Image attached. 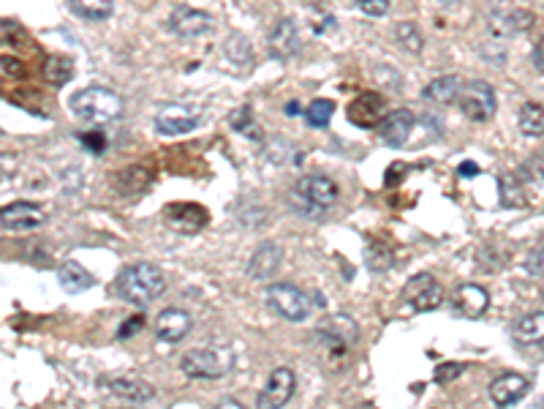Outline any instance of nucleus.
<instances>
[{
  "label": "nucleus",
  "instance_id": "f257e3e1",
  "mask_svg": "<svg viewBox=\"0 0 544 409\" xmlns=\"http://www.w3.org/2000/svg\"><path fill=\"white\" fill-rule=\"evenodd\" d=\"M163 289H167V279H163V271L152 263L126 265L115 279V292L134 305L152 303Z\"/></svg>",
  "mask_w": 544,
  "mask_h": 409
},
{
  "label": "nucleus",
  "instance_id": "f03ea898",
  "mask_svg": "<svg viewBox=\"0 0 544 409\" xmlns=\"http://www.w3.org/2000/svg\"><path fill=\"white\" fill-rule=\"evenodd\" d=\"M69 104H71V113L87 123H109V121L120 118V113H123V98L103 85H90V88L77 90Z\"/></svg>",
  "mask_w": 544,
  "mask_h": 409
},
{
  "label": "nucleus",
  "instance_id": "7ed1b4c3",
  "mask_svg": "<svg viewBox=\"0 0 544 409\" xmlns=\"http://www.w3.org/2000/svg\"><path fill=\"white\" fill-rule=\"evenodd\" d=\"M235 357L224 346H196L183 355L180 369L191 380H221L232 371Z\"/></svg>",
  "mask_w": 544,
  "mask_h": 409
},
{
  "label": "nucleus",
  "instance_id": "20e7f679",
  "mask_svg": "<svg viewBox=\"0 0 544 409\" xmlns=\"http://www.w3.org/2000/svg\"><path fill=\"white\" fill-rule=\"evenodd\" d=\"M264 303L269 312H276L278 317H284L289 322H302L313 314V300L294 284L264 287Z\"/></svg>",
  "mask_w": 544,
  "mask_h": 409
},
{
  "label": "nucleus",
  "instance_id": "39448f33",
  "mask_svg": "<svg viewBox=\"0 0 544 409\" xmlns=\"http://www.w3.org/2000/svg\"><path fill=\"white\" fill-rule=\"evenodd\" d=\"M441 300H444V289H441L439 279L430 273H416L403 287V303L411 312H433V309H439Z\"/></svg>",
  "mask_w": 544,
  "mask_h": 409
},
{
  "label": "nucleus",
  "instance_id": "423d86ee",
  "mask_svg": "<svg viewBox=\"0 0 544 409\" xmlns=\"http://www.w3.org/2000/svg\"><path fill=\"white\" fill-rule=\"evenodd\" d=\"M460 110L466 118L476 121V123H484L496 115V90L493 85H487L482 79H474L463 88V96H460Z\"/></svg>",
  "mask_w": 544,
  "mask_h": 409
},
{
  "label": "nucleus",
  "instance_id": "0eeeda50",
  "mask_svg": "<svg viewBox=\"0 0 544 409\" xmlns=\"http://www.w3.org/2000/svg\"><path fill=\"white\" fill-rule=\"evenodd\" d=\"M294 390H297V374L292 369H286V366L272 369L256 404H259V409H284L294 398Z\"/></svg>",
  "mask_w": 544,
  "mask_h": 409
},
{
  "label": "nucleus",
  "instance_id": "6e6552de",
  "mask_svg": "<svg viewBox=\"0 0 544 409\" xmlns=\"http://www.w3.org/2000/svg\"><path fill=\"white\" fill-rule=\"evenodd\" d=\"M294 194L300 199H305L308 204H313V208L324 211V208H330V204L338 202L341 188H338V183L333 178H326V175H305V178L297 180Z\"/></svg>",
  "mask_w": 544,
  "mask_h": 409
},
{
  "label": "nucleus",
  "instance_id": "1a4fd4ad",
  "mask_svg": "<svg viewBox=\"0 0 544 409\" xmlns=\"http://www.w3.org/2000/svg\"><path fill=\"white\" fill-rule=\"evenodd\" d=\"M155 131L163 137H180L199 126V115L185 104H163L155 113Z\"/></svg>",
  "mask_w": 544,
  "mask_h": 409
},
{
  "label": "nucleus",
  "instance_id": "9d476101",
  "mask_svg": "<svg viewBox=\"0 0 544 409\" xmlns=\"http://www.w3.org/2000/svg\"><path fill=\"white\" fill-rule=\"evenodd\" d=\"M4 232H30L44 224V211L33 202H12L0 213Z\"/></svg>",
  "mask_w": 544,
  "mask_h": 409
},
{
  "label": "nucleus",
  "instance_id": "9b49d317",
  "mask_svg": "<svg viewBox=\"0 0 544 409\" xmlns=\"http://www.w3.org/2000/svg\"><path fill=\"white\" fill-rule=\"evenodd\" d=\"M169 30L180 38H199L212 30V17L191 6H177L169 14Z\"/></svg>",
  "mask_w": 544,
  "mask_h": 409
},
{
  "label": "nucleus",
  "instance_id": "f8f14e48",
  "mask_svg": "<svg viewBox=\"0 0 544 409\" xmlns=\"http://www.w3.org/2000/svg\"><path fill=\"white\" fill-rule=\"evenodd\" d=\"M384 96L381 93H359L349 104V121L359 129H373L384 123Z\"/></svg>",
  "mask_w": 544,
  "mask_h": 409
},
{
  "label": "nucleus",
  "instance_id": "ddd939ff",
  "mask_svg": "<svg viewBox=\"0 0 544 409\" xmlns=\"http://www.w3.org/2000/svg\"><path fill=\"white\" fill-rule=\"evenodd\" d=\"M452 305L455 312L466 320H479L490 309V292L479 284H460L452 292Z\"/></svg>",
  "mask_w": 544,
  "mask_h": 409
},
{
  "label": "nucleus",
  "instance_id": "4468645a",
  "mask_svg": "<svg viewBox=\"0 0 544 409\" xmlns=\"http://www.w3.org/2000/svg\"><path fill=\"white\" fill-rule=\"evenodd\" d=\"M194 328V320L185 309H177V305H172V309H163L158 317H155V336L161 341L167 344H177L183 341Z\"/></svg>",
  "mask_w": 544,
  "mask_h": 409
},
{
  "label": "nucleus",
  "instance_id": "2eb2a0df",
  "mask_svg": "<svg viewBox=\"0 0 544 409\" xmlns=\"http://www.w3.org/2000/svg\"><path fill=\"white\" fill-rule=\"evenodd\" d=\"M528 388H531V382L523 377V374H501V377H496L493 382H490V401H493L499 409H507V406H512V404H517L525 393H528Z\"/></svg>",
  "mask_w": 544,
  "mask_h": 409
},
{
  "label": "nucleus",
  "instance_id": "dca6fc26",
  "mask_svg": "<svg viewBox=\"0 0 544 409\" xmlns=\"http://www.w3.org/2000/svg\"><path fill=\"white\" fill-rule=\"evenodd\" d=\"M533 22V17L523 9H496L487 14V30L499 36V38H509L523 33L528 25Z\"/></svg>",
  "mask_w": 544,
  "mask_h": 409
},
{
  "label": "nucleus",
  "instance_id": "f3484780",
  "mask_svg": "<svg viewBox=\"0 0 544 409\" xmlns=\"http://www.w3.org/2000/svg\"><path fill=\"white\" fill-rule=\"evenodd\" d=\"M414 113L411 110H395V113H387L384 123H381V142L387 147H403L408 142V134L414 131Z\"/></svg>",
  "mask_w": 544,
  "mask_h": 409
},
{
  "label": "nucleus",
  "instance_id": "a211bd4d",
  "mask_svg": "<svg viewBox=\"0 0 544 409\" xmlns=\"http://www.w3.org/2000/svg\"><path fill=\"white\" fill-rule=\"evenodd\" d=\"M463 88H466V82H463L457 74L435 77L433 82H427V85H424L422 98H424V101H430V104H439V107L457 104L460 96H463Z\"/></svg>",
  "mask_w": 544,
  "mask_h": 409
},
{
  "label": "nucleus",
  "instance_id": "6ab92c4d",
  "mask_svg": "<svg viewBox=\"0 0 544 409\" xmlns=\"http://www.w3.org/2000/svg\"><path fill=\"white\" fill-rule=\"evenodd\" d=\"M302 46V36L294 20H281L276 28L269 30V53L278 58H292L300 53Z\"/></svg>",
  "mask_w": 544,
  "mask_h": 409
},
{
  "label": "nucleus",
  "instance_id": "aec40b11",
  "mask_svg": "<svg viewBox=\"0 0 544 409\" xmlns=\"http://www.w3.org/2000/svg\"><path fill=\"white\" fill-rule=\"evenodd\" d=\"M281 260H284V251L278 243H261L253 257L248 260V276L256 279V281H267L272 273L281 268Z\"/></svg>",
  "mask_w": 544,
  "mask_h": 409
},
{
  "label": "nucleus",
  "instance_id": "412c9836",
  "mask_svg": "<svg viewBox=\"0 0 544 409\" xmlns=\"http://www.w3.org/2000/svg\"><path fill=\"white\" fill-rule=\"evenodd\" d=\"M167 224L177 232H199L207 224V213L199 204H169L167 208Z\"/></svg>",
  "mask_w": 544,
  "mask_h": 409
},
{
  "label": "nucleus",
  "instance_id": "4be33fe9",
  "mask_svg": "<svg viewBox=\"0 0 544 409\" xmlns=\"http://www.w3.org/2000/svg\"><path fill=\"white\" fill-rule=\"evenodd\" d=\"M103 388L112 393V396H118V398H123V401H131V404H144V401H150V398L155 396L152 385H147V382H142V380H136V377H115V380H106Z\"/></svg>",
  "mask_w": 544,
  "mask_h": 409
},
{
  "label": "nucleus",
  "instance_id": "5701e85b",
  "mask_svg": "<svg viewBox=\"0 0 544 409\" xmlns=\"http://www.w3.org/2000/svg\"><path fill=\"white\" fill-rule=\"evenodd\" d=\"M58 281L69 295H77V292H85V289L95 287V276L85 265H79L77 260H66L58 268Z\"/></svg>",
  "mask_w": 544,
  "mask_h": 409
},
{
  "label": "nucleus",
  "instance_id": "b1692460",
  "mask_svg": "<svg viewBox=\"0 0 544 409\" xmlns=\"http://www.w3.org/2000/svg\"><path fill=\"white\" fill-rule=\"evenodd\" d=\"M512 338L517 344H539V341H544V312H533V314H525L523 320H517L515 328H512Z\"/></svg>",
  "mask_w": 544,
  "mask_h": 409
},
{
  "label": "nucleus",
  "instance_id": "393cba45",
  "mask_svg": "<svg viewBox=\"0 0 544 409\" xmlns=\"http://www.w3.org/2000/svg\"><path fill=\"white\" fill-rule=\"evenodd\" d=\"M224 55H227L237 69L253 66V46H251V41H248L243 33H232V36L224 41Z\"/></svg>",
  "mask_w": 544,
  "mask_h": 409
},
{
  "label": "nucleus",
  "instance_id": "a878e982",
  "mask_svg": "<svg viewBox=\"0 0 544 409\" xmlns=\"http://www.w3.org/2000/svg\"><path fill=\"white\" fill-rule=\"evenodd\" d=\"M69 12L87 22H101L115 12L112 0H82V4H69Z\"/></svg>",
  "mask_w": 544,
  "mask_h": 409
},
{
  "label": "nucleus",
  "instance_id": "bb28decb",
  "mask_svg": "<svg viewBox=\"0 0 544 409\" xmlns=\"http://www.w3.org/2000/svg\"><path fill=\"white\" fill-rule=\"evenodd\" d=\"M517 126L525 137H541L544 134V107L536 104V101H528L520 110Z\"/></svg>",
  "mask_w": 544,
  "mask_h": 409
},
{
  "label": "nucleus",
  "instance_id": "cd10ccee",
  "mask_svg": "<svg viewBox=\"0 0 544 409\" xmlns=\"http://www.w3.org/2000/svg\"><path fill=\"white\" fill-rule=\"evenodd\" d=\"M333 115H335V101H330V98H316L305 110V121L310 129H326Z\"/></svg>",
  "mask_w": 544,
  "mask_h": 409
},
{
  "label": "nucleus",
  "instance_id": "c85d7f7f",
  "mask_svg": "<svg viewBox=\"0 0 544 409\" xmlns=\"http://www.w3.org/2000/svg\"><path fill=\"white\" fill-rule=\"evenodd\" d=\"M229 126L237 131V134H243V137H248V139H256V142H261L264 137H261V129H259V123L253 121V113H251V107H240L232 118H229Z\"/></svg>",
  "mask_w": 544,
  "mask_h": 409
},
{
  "label": "nucleus",
  "instance_id": "c756f323",
  "mask_svg": "<svg viewBox=\"0 0 544 409\" xmlns=\"http://www.w3.org/2000/svg\"><path fill=\"white\" fill-rule=\"evenodd\" d=\"M71 61L69 58H61V55H54V58H46L44 63V77L52 82V85H66L71 79Z\"/></svg>",
  "mask_w": 544,
  "mask_h": 409
},
{
  "label": "nucleus",
  "instance_id": "7c9ffc66",
  "mask_svg": "<svg viewBox=\"0 0 544 409\" xmlns=\"http://www.w3.org/2000/svg\"><path fill=\"white\" fill-rule=\"evenodd\" d=\"M395 36H398V41L408 49V53H414V55L424 46V36L419 33V28H416L414 22H400V25L395 28Z\"/></svg>",
  "mask_w": 544,
  "mask_h": 409
},
{
  "label": "nucleus",
  "instance_id": "2f4dec72",
  "mask_svg": "<svg viewBox=\"0 0 544 409\" xmlns=\"http://www.w3.org/2000/svg\"><path fill=\"white\" fill-rule=\"evenodd\" d=\"M367 265H370V271H387L392 265V251L384 243H370L367 246Z\"/></svg>",
  "mask_w": 544,
  "mask_h": 409
},
{
  "label": "nucleus",
  "instance_id": "473e14b6",
  "mask_svg": "<svg viewBox=\"0 0 544 409\" xmlns=\"http://www.w3.org/2000/svg\"><path fill=\"white\" fill-rule=\"evenodd\" d=\"M357 9L370 17H384L390 12V0H357Z\"/></svg>",
  "mask_w": 544,
  "mask_h": 409
},
{
  "label": "nucleus",
  "instance_id": "72a5a7b5",
  "mask_svg": "<svg viewBox=\"0 0 544 409\" xmlns=\"http://www.w3.org/2000/svg\"><path fill=\"white\" fill-rule=\"evenodd\" d=\"M79 142L90 150V153H103V147H106V137L101 134V131H85V134H79Z\"/></svg>",
  "mask_w": 544,
  "mask_h": 409
},
{
  "label": "nucleus",
  "instance_id": "f704fd0d",
  "mask_svg": "<svg viewBox=\"0 0 544 409\" xmlns=\"http://www.w3.org/2000/svg\"><path fill=\"white\" fill-rule=\"evenodd\" d=\"M466 371V363H447V366H439L435 369V382H449L455 380L457 374Z\"/></svg>",
  "mask_w": 544,
  "mask_h": 409
},
{
  "label": "nucleus",
  "instance_id": "c9c22d12",
  "mask_svg": "<svg viewBox=\"0 0 544 409\" xmlns=\"http://www.w3.org/2000/svg\"><path fill=\"white\" fill-rule=\"evenodd\" d=\"M525 271L533 273V276H544V246H539V248L531 254L528 263H525Z\"/></svg>",
  "mask_w": 544,
  "mask_h": 409
},
{
  "label": "nucleus",
  "instance_id": "e433bc0d",
  "mask_svg": "<svg viewBox=\"0 0 544 409\" xmlns=\"http://www.w3.org/2000/svg\"><path fill=\"white\" fill-rule=\"evenodd\" d=\"M142 325H144V314H134V317H131V320H128V322H126L120 330H118V338H131V336H134V333H136Z\"/></svg>",
  "mask_w": 544,
  "mask_h": 409
},
{
  "label": "nucleus",
  "instance_id": "4c0bfd02",
  "mask_svg": "<svg viewBox=\"0 0 544 409\" xmlns=\"http://www.w3.org/2000/svg\"><path fill=\"white\" fill-rule=\"evenodd\" d=\"M482 170H479V164L476 162H463L460 167H457V175H463V178H474V175H479Z\"/></svg>",
  "mask_w": 544,
  "mask_h": 409
},
{
  "label": "nucleus",
  "instance_id": "58836bf2",
  "mask_svg": "<svg viewBox=\"0 0 544 409\" xmlns=\"http://www.w3.org/2000/svg\"><path fill=\"white\" fill-rule=\"evenodd\" d=\"M4 69H6V74H12V77H25L20 61H9V58H4Z\"/></svg>",
  "mask_w": 544,
  "mask_h": 409
},
{
  "label": "nucleus",
  "instance_id": "ea45409f",
  "mask_svg": "<svg viewBox=\"0 0 544 409\" xmlns=\"http://www.w3.org/2000/svg\"><path fill=\"white\" fill-rule=\"evenodd\" d=\"M533 63H536L539 71H544V38L533 46Z\"/></svg>",
  "mask_w": 544,
  "mask_h": 409
},
{
  "label": "nucleus",
  "instance_id": "a19ab883",
  "mask_svg": "<svg viewBox=\"0 0 544 409\" xmlns=\"http://www.w3.org/2000/svg\"><path fill=\"white\" fill-rule=\"evenodd\" d=\"M212 409H245L237 398H221V401H218Z\"/></svg>",
  "mask_w": 544,
  "mask_h": 409
},
{
  "label": "nucleus",
  "instance_id": "79ce46f5",
  "mask_svg": "<svg viewBox=\"0 0 544 409\" xmlns=\"http://www.w3.org/2000/svg\"><path fill=\"white\" fill-rule=\"evenodd\" d=\"M286 115H289V118L300 115V104H297V101H289V104H286Z\"/></svg>",
  "mask_w": 544,
  "mask_h": 409
}]
</instances>
